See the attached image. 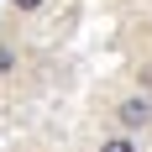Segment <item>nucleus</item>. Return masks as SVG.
<instances>
[{"mask_svg":"<svg viewBox=\"0 0 152 152\" xmlns=\"http://www.w3.org/2000/svg\"><path fill=\"white\" fill-rule=\"evenodd\" d=\"M37 5H42V0H16V11H37Z\"/></svg>","mask_w":152,"mask_h":152,"instance_id":"nucleus-4","label":"nucleus"},{"mask_svg":"<svg viewBox=\"0 0 152 152\" xmlns=\"http://www.w3.org/2000/svg\"><path fill=\"white\" fill-rule=\"evenodd\" d=\"M100 152H131V142H105Z\"/></svg>","mask_w":152,"mask_h":152,"instance_id":"nucleus-2","label":"nucleus"},{"mask_svg":"<svg viewBox=\"0 0 152 152\" xmlns=\"http://www.w3.org/2000/svg\"><path fill=\"white\" fill-rule=\"evenodd\" d=\"M5 68H11V47H0V74H5Z\"/></svg>","mask_w":152,"mask_h":152,"instance_id":"nucleus-3","label":"nucleus"},{"mask_svg":"<svg viewBox=\"0 0 152 152\" xmlns=\"http://www.w3.org/2000/svg\"><path fill=\"white\" fill-rule=\"evenodd\" d=\"M152 121V105H147V100H126V105H121V126H126V131H137V126H147Z\"/></svg>","mask_w":152,"mask_h":152,"instance_id":"nucleus-1","label":"nucleus"}]
</instances>
